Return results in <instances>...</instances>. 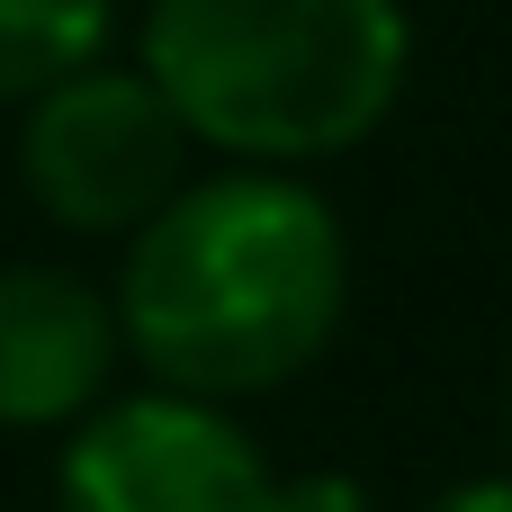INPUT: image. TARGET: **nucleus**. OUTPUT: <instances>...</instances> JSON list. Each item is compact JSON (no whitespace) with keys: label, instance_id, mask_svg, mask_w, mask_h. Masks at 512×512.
I'll use <instances>...</instances> for the list:
<instances>
[{"label":"nucleus","instance_id":"nucleus-1","mask_svg":"<svg viewBox=\"0 0 512 512\" xmlns=\"http://www.w3.org/2000/svg\"><path fill=\"white\" fill-rule=\"evenodd\" d=\"M342 315V225L297 180H207L171 198L126 270L135 351L198 396L270 387Z\"/></svg>","mask_w":512,"mask_h":512},{"label":"nucleus","instance_id":"nucleus-2","mask_svg":"<svg viewBox=\"0 0 512 512\" xmlns=\"http://www.w3.org/2000/svg\"><path fill=\"white\" fill-rule=\"evenodd\" d=\"M144 81L234 153H333L405 81L396 0H153Z\"/></svg>","mask_w":512,"mask_h":512},{"label":"nucleus","instance_id":"nucleus-3","mask_svg":"<svg viewBox=\"0 0 512 512\" xmlns=\"http://www.w3.org/2000/svg\"><path fill=\"white\" fill-rule=\"evenodd\" d=\"M180 135L189 126L144 72H72L36 99L18 162L63 225H135V216H162Z\"/></svg>","mask_w":512,"mask_h":512},{"label":"nucleus","instance_id":"nucleus-4","mask_svg":"<svg viewBox=\"0 0 512 512\" xmlns=\"http://www.w3.org/2000/svg\"><path fill=\"white\" fill-rule=\"evenodd\" d=\"M270 495L261 450L189 396L108 405L63 459V512H270Z\"/></svg>","mask_w":512,"mask_h":512},{"label":"nucleus","instance_id":"nucleus-5","mask_svg":"<svg viewBox=\"0 0 512 512\" xmlns=\"http://www.w3.org/2000/svg\"><path fill=\"white\" fill-rule=\"evenodd\" d=\"M108 378V315L63 270H0V423H54Z\"/></svg>","mask_w":512,"mask_h":512},{"label":"nucleus","instance_id":"nucleus-6","mask_svg":"<svg viewBox=\"0 0 512 512\" xmlns=\"http://www.w3.org/2000/svg\"><path fill=\"white\" fill-rule=\"evenodd\" d=\"M108 36V0H0V90L72 81Z\"/></svg>","mask_w":512,"mask_h":512},{"label":"nucleus","instance_id":"nucleus-7","mask_svg":"<svg viewBox=\"0 0 512 512\" xmlns=\"http://www.w3.org/2000/svg\"><path fill=\"white\" fill-rule=\"evenodd\" d=\"M270 512H369V504H360L351 477H288V486L270 495Z\"/></svg>","mask_w":512,"mask_h":512},{"label":"nucleus","instance_id":"nucleus-8","mask_svg":"<svg viewBox=\"0 0 512 512\" xmlns=\"http://www.w3.org/2000/svg\"><path fill=\"white\" fill-rule=\"evenodd\" d=\"M432 512H512V486L504 477H477V486H450Z\"/></svg>","mask_w":512,"mask_h":512}]
</instances>
